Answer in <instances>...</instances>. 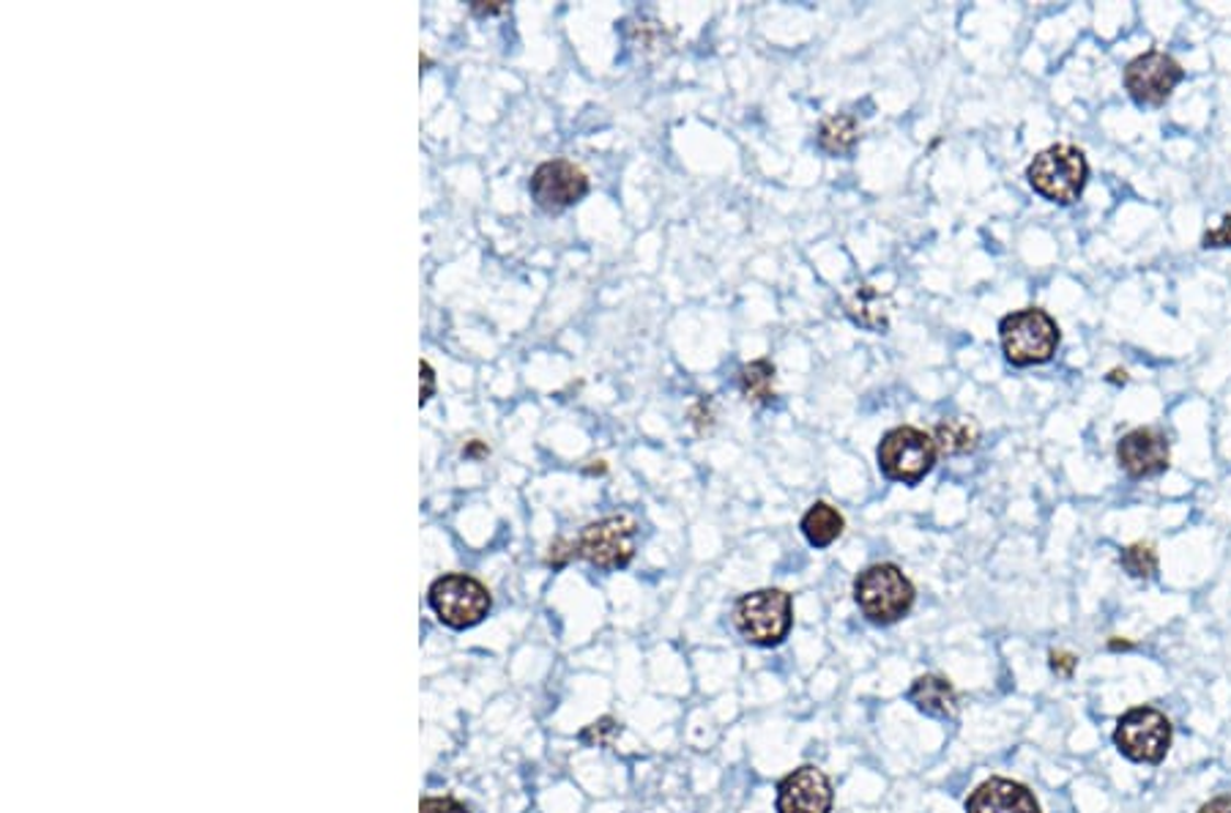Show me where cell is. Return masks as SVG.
I'll return each mask as SVG.
<instances>
[{
    "mask_svg": "<svg viewBox=\"0 0 1231 813\" xmlns=\"http://www.w3.org/2000/svg\"><path fill=\"white\" fill-rule=\"evenodd\" d=\"M966 813H1040V805L1023 783L1010 778H990L972 791L966 800Z\"/></svg>",
    "mask_w": 1231,
    "mask_h": 813,
    "instance_id": "13",
    "label": "cell"
},
{
    "mask_svg": "<svg viewBox=\"0 0 1231 813\" xmlns=\"http://www.w3.org/2000/svg\"><path fill=\"white\" fill-rule=\"evenodd\" d=\"M1198 813H1231V794L1215 797V800H1209L1207 805H1201V811Z\"/></svg>",
    "mask_w": 1231,
    "mask_h": 813,
    "instance_id": "26",
    "label": "cell"
},
{
    "mask_svg": "<svg viewBox=\"0 0 1231 813\" xmlns=\"http://www.w3.org/2000/svg\"><path fill=\"white\" fill-rule=\"evenodd\" d=\"M914 583L897 565H873L853 581V600L873 625H895L911 611Z\"/></svg>",
    "mask_w": 1231,
    "mask_h": 813,
    "instance_id": "4",
    "label": "cell"
},
{
    "mask_svg": "<svg viewBox=\"0 0 1231 813\" xmlns=\"http://www.w3.org/2000/svg\"><path fill=\"white\" fill-rule=\"evenodd\" d=\"M846 313L864 329L884 332L890 324L884 304H881V297L873 291V286H857L853 297L846 302Z\"/></svg>",
    "mask_w": 1231,
    "mask_h": 813,
    "instance_id": "19",
    "label": "cell"
},
{
    "mask_svg": "<svg viewBox=\"0 0 1231 813\" xmlns=\"http://www.w3.org/2000/svg\"><path fill=\"white\" fill-rule=\"evenodd\" d=\"M843 529H846V521H843L840 512H837L832 504H826V501H815L802 518V534L808 537L810 545H815V548H826V545L835 543V539L843 534Z\"/></svg>",
    "mask_w": 1231,
    "mask_h": 813,
    "instance_id": "15",
    "label": "cell"
},
{
    "mask_svg": "<svg viewBox=\"0 0 1231 813\" xmlns=\"http://www.w3.org/2000/svg\"><path fill=\"white\" fill-rule=\"evenodd\" d=\"M906 698H908V704H914L919 712L930 715V718L952 720L957 715L955 687H952L950 682H947L944 676H939V674L917 676V680L911 682V687H908Z\"/></svg>",
    "mask_w": 1231,
    "mask_h": 813,
    "instance_id": "14",
    "label": "cell"
},
{
    "mask_svg": "<svg viewBox=\"0 0 1231 813\" xmlns=\"http://www.w3.org/2000/svg\"><path fill=\"white\" fill-rule=\"evenodd\" d=\"M829 778L824 769L802 764L777 783V813H832Z\"/></svg>",
    "mask_w": 1231,
    "mask_h": 813,
    "instance_id": "11",
    "label": "cell"
},
{
    "mask_svg": "<svg viewBox=\"0 0 1231 813\" xmlns=\"http://www.w3.org/2000/svg\"><path fill=\"white\" fill-rule=\"evenodd\" d=\"M1119 561L1127 570V576L1133 578L1158 576V554H1154V548L1149 543H1133L1127 548H1122Z\"/></svg>",
    "mask_w": 1231,
    "mask_h": 813,
    "instance_id": "20",
    "label": "cell"
},
{
    "mask_svg": "<svg viewBox=\"0 0 1231 813\" xmlns=\"http://www.w3.org/2000/svg\"><path fill=\"white\" fill-rule=\"evenodd\" d=\"M419 813H471L468 808L463 805L460 800H454V797H441V794H432V797H425V800L419 802Z\"/></svg>",
    "mask_w": 1231,
    "mask_h": 813,
    "instance_id": "22",
    "label": "cell"
},
{
    "mask_svg": "<svg viewBox=\"0 0 1231 813\" xmlns=\"http://www.w3.org/2000/svg\"><path fill=\"white\" fill-rule=\"evenodd\" d=\"M739 390L750 403L769 406L775 400V364L769 359H755L739 370Z\"/></svg>",
    "mask_w": 1231,
    "mask_h": 813,
    "instance_id": "18",
    "label": "cell"
},
{
    "mask_svg": "<svg viewBox=\"0 0 1231 813\" xmlns=\"http://www.w3.org/2000/svg\"><path fill=\"white\" fill-rule=\"evenodd\" d=\"M419 373H421V403L430 400L432 395V384H436V375H432V368L427 362H419Z\"/></svg>",
    "mask_w": 1231,
    "mask_h": 813,
    "instance_id": "25",
    "label": "cell"
},
{
    "mask_svg": "<svg viewBox=\"0 0 1231 813\" xmlns=\"http://www.w3.org/2000/svg\"><path fill=\"white\" fill-rule=\"evenodd\" d=\"M1130 647H1133L1130 641H1119V638H1111L1108 641V649H1114V652L1116 649H1130Z\"/></svg>",
    "mask_w": 1231,
    "mask_h": 813,
    "instance_id": "28",
    "label": "cell"
},
{
    "mask_svg": "<svg viewBox=\"0 0 1231 813\" xmlns=\"http://www.w3.org/2000/svg\"><path fill=\"white\" fill-rule=\"evenodd\" d=\"M531 198L536 200V206L545 211H561L574 206L578 200L585 198L589 193V178L580 171L578 165L567 160H550L542 162L534 173H531Z\"/></svg>",
    "mask_w": 1231,
    "mask_h": 813,
    "instance_id": "10",
    "label": "cell"
},
{
    "mask_svg": "<svg viewBox=\"0 0 1231 813\" xmlns=\"http://www.w3.org/2000/svg\"><path fill=\"white\" fill-rule=\"evenodd\" d=\"M1116 461L1130 477H1158L1169 468V435L1158 428H1136L1116 444Z\"/></svg>",
    "mask_w": 1231,
    "mask_h": 813,
    "instance_id": "12",
    "label": "cell"
},
{
    "mask_svg": "<svg viewBox=\"0 0 1231 813\" xmlns=\"http://www.w3.org/2000/svg\"><path fill=\"white\" fill-rule=\"evenodd\" d=\"M618 734H622V723H618V720L600 718L594 720V723L585 725V729L578 734V740L589 747H602V745H611Z\"/></svg>",
    "mask_w": 1231,
    "mask_h": 813,
    "instance_id": "21",
    "label": "cell"
},
{
    "mask_svg": "<svg viewBox=\"0 0 1231 813\" xmlns=\"http://www.w3.org/2000/svg\"><path fill=\"white\" fill-rule=\"evenodd\" d=\"M1114 742L1119 753L1130 762L1158 764L1163 762L1171 745V723L1154 707H1136L1125 712L1116 723Z\"/></svg>",
    "mask_w": 1231,
    "mask_h": 813,
    "instance_id": "8",
    "label": "cell"
},
{
    "mask_svg": "<svg viewBox=\"0 0 1231 813\" xmlns=\"http://www.w3.org/2000/svg\"><path fill=\"white\" fill-rule=\"evenodd\" d=\"M1048 660H1050V669L1061 676H1072V671H1076L1078 665V658L1070 652H1050Z\"/></svg>",
    "mask_w": 1231,
    "mask_h": 813,
    "instance_id": "24",
    "label": "cell"
},
{
    "mask_svg": "<svg viewBox=\"0 0 1231 813\" xmlns=\"http://www.w3.org/2000/svg\"><path fill=\"white\" fill-rule=\"evenodd\" d=\"M1204 247L1207 249H1218V247H1231V214H1226L1223 220H1220L1218 228H1212V231L1204 233Z\"/></svg>",
    "mask_w": 1231,
    "mask_h": 813,
    "instance_id": "23",
    "label": "cell"
},
{
    "mask_svg": "<svg viewBox=\"0 0 1231 813\" xmlns=\"http://www.w3.org/2000/svg\"><path fill=\"white\" fill-rule=\"evenodd\" d=\"M933 441L944 455H968L979 444V425L972 417H950L936 425Z\"/></svg>",
    "mask_w": 1231,
    "mask_h": 813,
    "instance_id": "16",
    "label": "cell"
},
{
    "mask_svg": "<svg viewBox=\"0 0 1231 813\" xmlns=\"http://www.w3.org/2000/svg\"><path fill=\"white\" fill-rule=\"evenodd\" d=\"M939 446L925 430L903 428L890 430L879 444V468L886 479L903 485H917L933 472Z\"/></svg>",
    "mask_w": 1231,
    "mask_h": 813,
    "instance_id": "7",
    "label": "cell"
},
{
    "mask_svg": "<svg viewBox=\"0 0 1231 813\" xmlns=\"http://www.w3.org/2000/svg\"><path fill=\"white\" fill-rule=\"evenodd\" d=\"M857 143H859V124L857 118L848 116V113L829 116L818 127V146L821 151H826L829 156L851 154Z\"/></svg>",
    "mask_w": 1231,
    "mask_h": 813,
    "instance_id": "17",
    "label": "cell"
},
{
    "mask_svg": "<svg viewBox=\"0 0 1231 813\" xmlns=\"http://www.w3.org/2000/svg\"><path fill=\"white\" fill-rule=\"evenodd\" d=\"M733 622L744 641L755 647H777L793 625L791 594L782 589H758L742 594L733 605Z\"/></svg>",
    "mask_w": 1231,
    "mask_h": 813,
    "instance_id": "6",
    "label": "cell"
},
{
    "mask_svg": "<svg viewBox=\"0 0 1231 813\" xmlns=\"http://www.w3.org/2000/svg\"><path fill=\"white\" fill-rule=\"evenodd\" d=\"M427 603L438 622L452 630H468L490 614V589L468 572H446L427 589Z\"/></svg>",
    "mask_w": 1231,
    "mask_h": 813,
    "instance_id": "5",
    "label": "cell"
},
{
    "mask_svg": "<svg viewBox=\"0 0 1231 813\" xmlns=\"http://www.w3.org/2000/svg\"><path fill=\"white\" fill-rule=\"evenodd\" d=\"M635 537L638 521L632 515H607L580 529L574 539H556L547 554V565L564 567L572 559H583L600 570H622L635 559Z\"/></svg>",
    "mask_w": 1231,
    "mask_h": 813,
    "instance_id": "1",
    "label": "cell"
},
{
    "mask_svg": "<svg viewBox=\"0 0 1231 813\" xmlns=\"http://www.w3.org/2000/svg\"><path fill=\"white\" fill-rule=\"evenodd\" d=\"M1026 178L1040 198L1050 200V204L1070 206L1081 198L1083 187H1087V156L1076 146H1050V149L1040 151L1034 156L1032 165L1026 167Z\"/></svg>",
    "mask_w": 1231,
    "mask_h": 813,
    "instance_id": "3",
    "label": "cell"
},
{
    "mask_svg": "<svg viewBox=\"0 0 1231 813\" xmlns=\"http://www.w3.org/2000/svg\"><path fill=\"white\" fill-rule=\"evenodd\" d=\"M1108 381H1111V384H1125V381H1127V373H1125V370H1111V373H1108Z\"/></svg>",
    "mask_w": 1231,
    "mask_h": 813,
    "instance_id": "27",
    "label": "cell"
},
{
    "mask_svg": "<svg viewBox=\"0 0 1231 813\" xmlns=\"http://www.w3.org/2000/svg\"><path fill=\"white\" fill-rule=\"evenodd\" d=\"M999 337L1007 362L1015 364V368L1050 362L1061 340L1056 321L1040 307L1004 315L999 324Z\"/></svg>",
    "mask_w": 1231,
    "mask_h": 813,
    "instance_id": "2",
    "label": "cell"
},
{
    "mask_svg": "<svg viewBox=\"0 0 1231 813\" xmlns=\"http://www.w3.org/2000/svg\"><path fill=\"white\" fill-rule=\"evenodd\" d=\"M1182 80L1185 69L1160 50L1141 53L1125 67V89L1138 105H1165Z\"/></svg>",
    "mask_w": 1231,
    "mask_h": 813,
    "instance_id": "9",
    "label": "cell"
}]
</instances>
